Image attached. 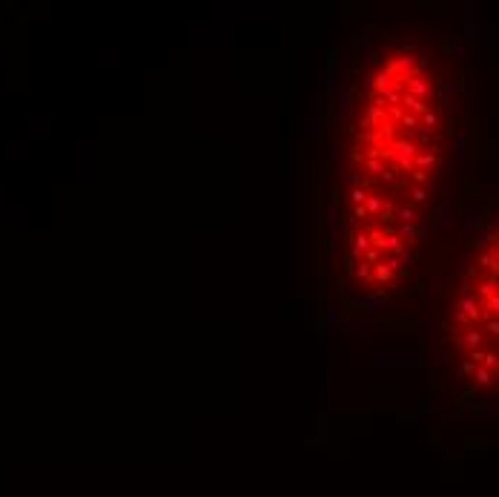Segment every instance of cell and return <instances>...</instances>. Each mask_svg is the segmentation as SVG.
<instances>
[{"label": "cell", "mask_w": 499, "mask_h": 497, "mask_svg": "<svg viewBox=\"0 0 499 497\" xmlns=\"http://www.w3.org/2000/svg\"><path fill=\"white\" fill-rule=\"evenodd\" d=\"M451 113L433 58L390 49L370 69L347 144V253L362 290L404 279L448 164Z\"/></svg>", "instance_id": "1"}, {"label": "cell", "mask_w": 499, "mask_h": 497, "mask_svg": "<svg viewBox=\"0 0 499 497\" xmlns=\"http://www.w3.org/2000/svg\"><path fill=\"white\" fill-rule=\"evenodd\" d=\"M453 374L479 394H499V222L467 250L442 313Z\"/></svg>", "instance_id": "2"}]
</instances>
